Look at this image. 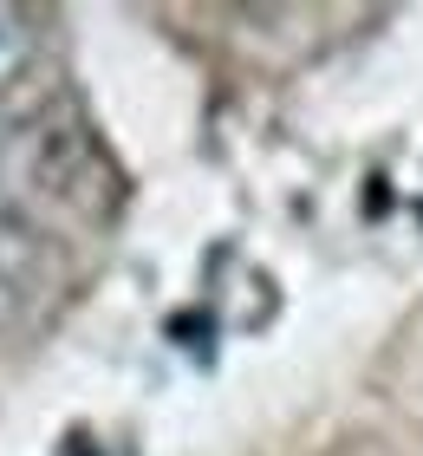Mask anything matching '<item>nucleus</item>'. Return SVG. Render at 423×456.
Segmentation results:
<instances>
[{"instance_id": "3", "label": "nucleus", "mask_w": 423, "mask_h": 456, "mask_svg": "<svg viewBox=\"0 0 423 456\" xmlns=\"http://www.w3.org/2000/svg\"><path fill=\"white\" fill-rule=\"evenodd\" d=\"M27 53H33V33H27V20H20L13 7H0V86H13V78H20Z\"/></svg>"}, {"instance_id": "1", "label": "nucleus", "mask_w": 423, "mask_h": 456, "mask_svg": "<svg viewBox=\"0 0 423 456\" xmlns=\"http://www.w3.org/2000/svg\"><path fill=\"white\" fill-rule=\"evenodd\" d=\"M20 176H27V196L39 209L78 216V222H104L118 209L124 183L111 170V157L98 151V137L85 131L78 118H46L20 137Z\"/></svg>"}, {"instance_id": "2", "label": "nucleus", "mask_w": 423, "mask_h": 456, "mask_svg": "<svg viewBox=\"0 0 423 456\" xmlns=\"http://www.w3.org/2000/svg\"><path fill=\"white\" fill-rule=\"evenodd\" d=\"M46 281H53L46 235L20 216L13 196H0V320L33 314V300L46 294Z\"/></svg>"}]
</instances>
